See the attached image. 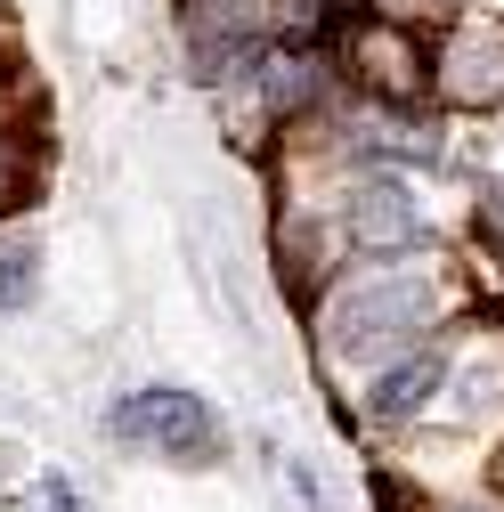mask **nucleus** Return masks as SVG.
Returning a JSON list of instances; mask_svg holds the SVG:
<instances>
[{
  "label": "nucleus",
  "instance_id": "f257e3e1",
  "mask_svg": "<svg viewBox=\"0 0 504 512\" xmlns=\"http://www.w3.org/2000/svg\"><path fill=\"white\" fill-rule=\"evenodd\" d=\"M114 439L155 447L171 464H212L220 456V415L196 391H179V382H155V391H131L114 407Z\"/></svg>",
  "mask_w": 504,
  "mask_h": 512
},
{
  "label": "nucleus",
  "instance_id": "f03ea898",
  "mask_svg": "<svg viewBox=\"0 0 504 512\" xmlns=\"http://www.w3.org/2000/svg\"><path fill=\"white\" fill-rule=\"evenodd\" d=\"M423 309H431V285L423 277H374V285H350L334 301V350L342 358H374V350H391L423 326Z\"/></svg>",
  "mask_w": 504,
  "mask_h": 512
},
{
  "label": "nucleus",
  "instance_id": "7ed1b4c3",
  "mask_svg": "<svg viewBox=\"0 0 504 512\" xmlns=\"http://www.w3.org/2000/svg\"><path fill=\"white\" fill-rule=\"evenodd\" d=\"M342 228H350L358 252H374V261H399V252L423 244V204L407 196V187L374 179V187H358V196L342 204Z\"/></svg>",
  "mask_w": 504,
  "mask_h": 512
},
{
  "label": "nucleus",
  "instance_id": "20e7f679",
  "mask_svg": "<svg viewBox=\"0 0 504 512\" xmlns=\"http://www.w3.org/2000/svg\"><path fill=\"white\" fill-rule=\"evenodd\" d=\"M439 374H448V358H439V350H415V358H399V366H383V374H374L366 407L383 415V423H407V415H423V407H431Z\"/></svg>",
  "mask_w": 504,
  "mask_h": 512
},
{
  "label": "nucleus",
  "instance_id": "39448f33",
  "mask_svg": "<svg viewBox=\"0 0 504 512\" xmlns=\"http://www.w3.org/2000/svg\"><path fill=\"white\" fill-rule=\"evenodd\" d=\"M448 98H464V106H496L504 98V33H480V41L448 49Z\"/></svg>",
  "mask_w": 504,
  "mask_h": 512
},
{
  "label": "nucleus",
  "instance_id": "423d86ee",
  "mask_svg": "<svg viewBox=\"0 0 504 512\" xmlns=\"http://www.w3.org/2000/svg\"><path fill=\"white\" fill-rule=\"evenodd\" d=\"M33 285H41V252H33V236H0V317L25 309Z\"/></svg>",
  "mask_w": 504,
  "mask_h": 512
},
{
  "label": "nucleus",
  "instance_id": "0eeeda50",
  "mask_svg": "<svg viewBox=\"0 0 504 512\" xmlns=\"http://www.w3.org/2000/svg\"><path fill=\"white\" fill-rule=\"evenodd\" d=\"M49 512H66V504H49Z\"/></svg>",
  "mask_w": 504,
  "mask_h": 512
}]
</instances>
